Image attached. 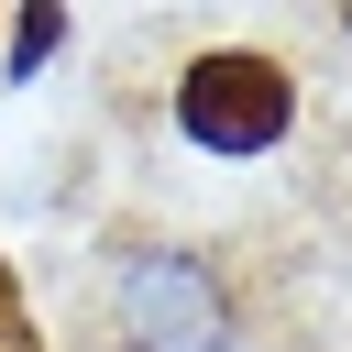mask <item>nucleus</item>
<instances>
[{"mask_svg": "<svg viewBox=\"0 0 352 352\" xmlns=\"http://www.w3.org/2000/svg\"><path fill=\"white\" fill-rule=\"evenodd\" d=\"M286 66L275 55H198L187 77H176V121H187V143L198 154H264L275 132H286Z\"/></svg>", "mask_w": 352, "mask_h": 352, "instance_id": "1", "label": "nucleus"}, {"mask_svg": "<svg viewBox=\"0 0 352 352\" xmlns=\"http://www.w3.org/2000/svg\"><path fill=\"white\" fill-rule=\"evenodd\" d=\"M121 330H132V352H220V341H231V308H220L209 264H187V253H132V275H121Z\"/></svg>", "mask_w": 352, "mask_h": 352, "instance_id": "2", "label": "nucleus"}, {"mask_svg": "<svg viewBox=\"0 0 352 352\" xmlns=\"http://www.w3.org/2000/svg\"><path fill=\"white\" fill-rule=\"evenodd\" d=\"M55 33H66V22H55V0H33V11H22V44H11V77H33V66L55 55Z\"/></svg>", "mask_w": 352, "mask_h": 352, "instance_id": "3", "label": "nucleus"}]
</instances>
